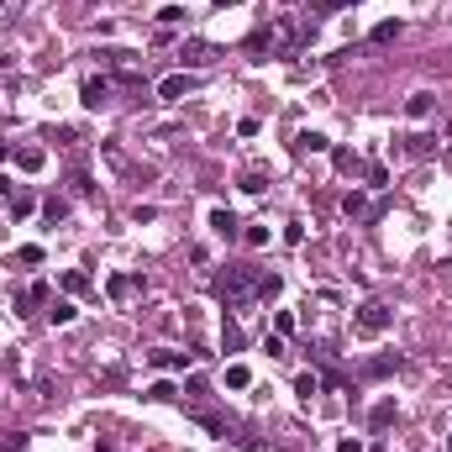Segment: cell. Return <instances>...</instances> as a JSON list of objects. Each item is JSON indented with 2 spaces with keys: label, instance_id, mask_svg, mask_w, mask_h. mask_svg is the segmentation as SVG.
I'll return each mask as SVG.
<instances>
[{
  "label": "cell",
  "instance_id": "23",
  "mask_svg": "<svg viewBox=\"0 0 452 452\" xmlns=\"http://www.w3.org/2000/svg\"><path fill=\"white\" fill-rule=\"evenodd\" d=\"M316 389H321V379H316V373H300V379H295V394H300V400H310Z\"/></svg>",
  "mask_w": 452,
  "mask_h": 452
},
{
  "label": "cell",
  "instance_id": "40",
  "mask_svg": "<svg viewBox=\"0 0 452 452\" xmlns=\"http://www.w3.org/2000/svg\"><path fill=\"white\" fill-rule=\"evenodd\" d=\"M447 452H452V437H447Z\"/></svg>",
  "mask_w": 452,
  "mask_h": 452
},
{
  "label": "cell",
  "instance_id": "2",
  "mask_svg": "<svg viewBox=\"0 0 452 452\" xmlns=\"http://www.w3.org/2000/svg\"><path fill=\"white\" fill-rule=\"evenodd\" d=\"M258 268H226L221 279H216V295L226 300V310H242L248 300H258Z\"/></svg>",
  "mask_w": 452,
  "mask_h": 452
},
{
  "label": "cell",
  "instance_id": "21",
  "mask_svg": "<svg viewBox=\"0 0 452 452\" xmlns=\"http://www.w3.org/2000/svg\"><path fill=\"white\" fill-rule=\"evenodd\" d=\"M221 347H226V353H237V347H242V326H237V321L221 326Z\"/></svg>",
  "mask_w": 452,
  "mask_h": 452
},
{
  "label": "cell",
  "instance_id": "13",
  "mask_svg": "<svg viewBox=\"0 0 452 452\" xmlns=\"http://www.w3.org/2000/svg\"><path fill=\"white\" fill-rule=\"evenodd\" d=\"M326 147H332V143H326L321 131H300V137H295V153H326Z\"/></svg>",
  "mask_w": 452,
  "mask_h": 452
},
{
  "label": "cell",
  "instance_id": "26",
  "mask_svg": "<svg viewBox=\"0 0 452 452\" xmlns=\"http://www.w3.org/2000/svg\"><path fill=\"white\" fill-rule=\"evenodd\" d=\"M363 174H369V184H373V190H384V184H389V168H384V163H369Z\"/></svg>",
  "mask_w": 452,
  "mask_h": 452
},
{
  "label": "cell",
  "instance_id": "33",
  "mask_svg": "<svg viewBox=\"0 0 452 452\" xmlns=\"http://www.w3.org/2000/svg\"><path fill=\"white\" fill-rule=\"evenodd\" d=\"M263 353H268V357H284V337H279V332L263 337Z\"/></svg>",
  "mask_w": 452,
  "mask_h": 452
},
{
  "label": "cell",
  "instance_id": "22",
  "mask_svg": "<svg viewBox=\"0 0 452 452\" xmlns=\"http://www.w3.org/2000/svg\"><path fill=\"white\" fill-rule=\"evenodd\" d=\"M42 216H48V221L58 226L63 216H69V200H58V195H53V200H42Z\"/></svg>",
  "mask_w": 452,
  "mask_h": 452
},
{
  "label": "cell",
  "instance_id": "17",
  "mask_svg": "<svg viewBox=\"0 0 452 452\" xmlns=\"http://www.w3.org/2000/svg\"><path fill=\"white\" fill-rule=\"evenodd\" d=\"M389 421H394V400H379V405H373V416H369V426H373V431H384Z\"/></svg>",
  "mask_w": 452,
  "mask_h": 452
},
{
  "label": "cell",
  "instance_id": "8",
  "mask_svg": "<svg viewBox=\"0 0 452 452\" xmlns=\"http://www.w3.org/2000/svg\"><path fill=\"white\" fill-rule=\"evenodd\" d=\"M179 58L190 63V69H205V63L216 58V48H211V42H184V48H179Z\"/></svg>",
  "mask_w": 452,
  "mask_h": 452
},
{
  "label": "cell",
  "instance_id": "4",
  "mask_svg": "<svg viewBox=\"0 0 452 452\" xmlns=\"http://www.w3.org/2000/svg\"><path fill=\"white\" fill-rule=\"evenodd\" d=\"M79 100L90 111H100V106H111V79H84V90H79Z\"/></svg>",
  "mask_w": 452,
  "mask_h": 452
},
{
  "label": "cell",
  "instance_id": "11",
  "mask_svg": "<svg viewBox=\"0 0 452 452\" xmlns=\"http://www.w3.org/2000/svg\"><path fill=\"white\" fill-rule=\"evenodd\" d=\"M74 316H79V310H74V300H48V321H53V326H69Z\"/></svg>",
  "mask_w": 452,
  "mask_h": 452
},
{
  "label": "cell",
  "instance_id": "20",
  "mask_svg": "<svg viewBox=\"0 0 452 452\" xmlns=\"http://www.w3.org/2000/svg\"><path fill=\"white\" fill-rule=\"evenodd\" d=\"M279 289H284V279H279V274H263L258 279V300H279Z\"/></svg>",
  "mask_w": 452,
  "mask_h": 452
},
{
  "label": "cell",
  "instance_id": "15",
  "mask_svg": "<svg viewBox=\"0 0 452 452\" xmlns=\"http://www.w3.org/2000/svg\"><path fill=\"white\" fill-rule=\"evenodd\" d=\"M242 190L248 195H258V190H268V174H263V168H242V179H237Z\"/></svg>",
  "mask_w": 452,
  "mask_h": 452
},
{
  "label": "cell",
  "instance_id": "18",
  "mask_svg": "<svg viewBox=\"0 0 452 452\" xmlns=\"http://www.w3.org/2000/svg\"><path fill=\"white\" fill-rule=\"evenodd\" d=\"M106 289H111V300H127L131 289H137V279H131V274H111V284H106Z\"/></svg>",
  "mask_w": 452,
  "mask_h": 452
},
{
  "label": "cell",
  "instance_id": "1",
  "mask_svg": "<svg viewBox=\"0 0 452 452\" xmlns=\"http://www.w3.org/2000/svg\"><path fill=\"white\" fill-rule=\"evenodd\" d=\"M316 37V26H300V22H289V16H279L274 26H258V32L248 37V48L252 53H263V48H295V42H310Z\"/></svg>",
  "mask_w": 452,
  "mask_h": 452
},
{
  "label": "cell",
  "instance_id": "38",
  "mask_svg": "<svg viewBox=\"0 0 452 452\" xmlns=\"http://www.w3.org/2000/svg\"><path fill=\"white\" fill-rule=\"evenodd\" d=\"M211 6H237V0H211Z\"/></svg>",
  "mask_w": 452,
  "mask_h": 452
},
{
  "label": "cell",
  "instance_id": "37",
  "mask_svg": "<svg viewBox=\"0 0 452 452\" xmlns=\"http://www.w3.org/2000/svg\"><path fill=\"white\" fill-rule=\"evenodd\" d=\"M337 452H363V437H342V442H337Z\"/></svg>",
  "mask_w": 452,
  "mask_h": 452
},
{
  "label": "cell",
  "instance_id": "10",
  "mask_svg": "<svg viewBox=\"0 0 452 452\" xmlns=\"http://www.w3.org/2000/svg\"><path fill=\"white\" fill-rule=\"evenodd\" d=\"M42 163H48V153H42V147H16V168H22V174H37Z\"/></svg>",
  "mask_w": 452,
  "mask_h": 452
},
{
  "label": "cell",
  "instance_id": "39",
  "mask_svg": "<svg viewBox=\"0 0 452 452\" xmlns=\"http://www.w3.org/2000/svg\"><path fill=\"white\" fill-rule=\"evenodd\" d=\"M0 163H6V147H0Z\"/></svg>",
  "mask_w": 452,
  "mask_h": 452
},
{
  "label": "cell",
  "instance_id": "30",
  "mask_svg": "<svg viewBox=\"0 0 452 452\" xmlns=\"http://www.w3.org/2000/svg\"><path fill=\"white\" fill-rule=\"evenodd\" d=\"M48 300H53L48 284H32V289H26V305H48Z\"/></svg>",
  "mask_w": 452,
  "mask_h": 452
},
{
  "label": "cell",
  "instance_id": "5",
  "mask_svg": "<svg viewBox=\"0 0 452 452\" xmlns=\"http://www.w3.org/2000/svg\"><path fill=\"white\" fill-rule=\"evenodd\" d=\"M400 369H405L400 353H379V357H369V369H363V373H369V379H389V373H400Z\"/></svg>",
  "mask_w": 452,
  "mask_h": 452
},
{
  "label": "cell",
  "instance_id": "6",
  "mask_svg": "<svg viewBox=\"0 0 452 452\" xmlns=\"http://www.w3.org/2000/svg\"><path fill=\"white\" fill-rule=\"evenodd\" d=\"M190 90H195V74H184V69L168 74V79L158 84V95H163V100H179V95H190Z\"/></svg>",
  "mask_w": 452,
  "mask_h": 452
},
{
  "label": "cell",
  "instance_id": "3",
  "mask_svg": "<svg viewBox=\"0 0 452 452\" xmlns=\"http://www.w3.org/2000/svg\"><path fill=\"white\" fill-rule=\"evenodd\" d=\"M353 326H357V337H384V332H389V305H384V300H369V305H357Z\"/></svg>",
  "mask_w": 452,
  "mask_h": 452
},
{
  "label": "cell",
  "instance_id": "14",
  "mask_svg": "<svg viewBox=\"0 0 452 452\" xmlns=\"http://www.w3.org/2000/svg\"><path fill=\"white\" fill-rule=\"evenodd\" d=\"M32 211H37L32 190H16V195H11V221H22V216H32Z\"/></svg>",
  "mask_w": 452,
  "mask_h": 452
},
{
  "label": "cell",
  "instance_id": "24",
  "mask_svg": "<svg viewBox=\"0 0 452 452\" xmlns=\"http://www.w3.org/2000/svg\"><path fill=\"white\" fill-rule=\"evenodd\" d=\"M63 289H69V295H84V289H90V274H79V268L63 274Z\"/></svg>",
  "mask_w": 452,
  "mask_h": 452
},
{
  "label": "cell",
  "instance_id": "27",
  "mask_svg": "<svg viewBox=\"0 0 452 452\" xmlns=\"http://www.w3.org/2000/svg\"><path fill=\"white\" fill-rule=\"evenodd\" d=\"M394 37H400V22H379L373 26V42H394Z\"/></svg>",
  "mask_w": 452,
  "mask_h": 452
},
{
  "label": "cell",
  "instance_id": "35",
  "mask_svg": "<svg viewBox=\"0 0 452 452\" xmlns=\"http://www.w3.org/2000/svg\"><path fill=\"white\" fill-rule=\"evenodd\" d=\"M300 237H305V226L289 221V226H284V242H289V248H300Z\"/></svg>",
  "mask_w": 452,
  "mask_h": 452
},
{
  "label": "cell",
  "instance_id": "19",
  "mask_svg": "<svg viewBox=\"0 0 452 452\" xmlns=\"http://www.w3.org/2000/svg\"><path fill=\"white\" fill-rule=\"evenodd\" d=\"M400 143H405V153H410V158H431V147H437L431 137H400Z\"/></svg>",
  "mask_w": 452,
  "mask_h": 452
},
{
  "label": "cell",
  "instance_id": "25",
  "mask_svg": "<svg viewBox=\"0 0 452 452\" xmlns=\"http://www.w3.org/2000/svg\"><path fill=\"white\" fill-rule=\"evenodd\" d=\"M342 6H353V0H310V16H332V11H342Z\"/></svg>",
  "mask_w": 452,
  "mask_h": 452
},
{
  "label": "cell",
  "instance_id": "29",
  "mask_svg": "<svg viewBox=\"0 0 452 452\" xmlns=\"http://www.w3.org/2000/svg\"><path fill=\"white\" fill-rule=\"evenodd\" d=\"M174 394H179V389H174V379H158L153 389H147V400H174Z\"/></svg>",
  "mask_w": 452,
  "mask_h": 452
},
{
  "label": "cell",
  "instance_id": "12",
  "mask_svg": "<svg viewBox=\"0 0 452 452\" xmlns=\"http://www.w3.org/2000/svg\"><path fill=\"white\" fill-rule=\"evenodd\" d=\"M431 106H437V95H431V90H421V95H410V100H405V111H410L416 121H426V116H431Z\"/></svg>",
  "mask_w": 452,
  "mask_h": 452
},
{
  "label": "cell",
  "instance_id": "16",
  "mask_svg": "<svg viewBox=\"0 0 452 452\" xmlns=\"http://www.w3.org/2000/svg\"><path fill=\"white\" fill-rule=\"evenodd\" d=\"M252 384V369L248 363H232V369H226V389H248Z\"/></svg>",
  "mask_w": 452,
  "mask_h": 452
},
{
  "label": "cell",
  "instance_id": "9",
  "mask_svg": "<svg viewBox=\"0 0 452 452\" xmlns=\"http://www.w3.org/2000/svg\"><path fill=\"white\" fill-rule=\"evenodd\" d=\"M153 369H168V373H184V369H190V353H168V347H158V353H153Z\"/></svg>",
  "mask_w": 452,
  "mask_h": 452
},
{
  "label": "cell",
  "instance_id": "36",
  "mask_svg": "<svg viewBox=\"0 0 452 452\" xmlns=\"http://www.w3.org/2000/svg\"><path fill=\"white\" fill-rule=\"evenodd\" d=\"M22 263H26V268H32V263H42V248H37V242H26V248H22Z\"/></svg>",
  "mask_w": 452,
  "mask_h": 452
},
{
  "label": "cell",
  "instance_id": "7",
  "mask_svg": "<svg viewBox=\"0 0 452 452\" xmlns=\"http://www.w3.org/2000/svg\"><path fill=\"white\" fill-rule=\"evenodd\" d=\"M237 216H232V211H226V205H216V211H211V232H216V237H226V242H232V237H237Z\"/></svg>",
  "mask_w": 452,
  "mask_h": 452
},
{
  "label": "cell",
  "instance_id": "34",
  "mask_svg": "<svg viewBox=\"0 0 452 452\" xmlns=\"http://www.w3.org/2000/svg\"><path fill=\"white\" fill-rule=\"evenodd\" d=\"M69 184H74V195H95V184H90V174H74Z\"/></svg>",
  "mask_w": 452,
  "mask_h": 452
},
{
  "label": "cell",
  "instance_id": "28",
  "mask_svg": "<svg viewBox=\"0 0 452 452\" xmlns=\"http://www.w3.org/2000/svg\"><path fill=\"white\" fill-rule=\"evenodd\" d=\"M342 211H347V216H369V200H363V195L353 190V195H347V200H342Z\"/></svg>",
  "mask_w": 452,
  "mask_h": 452
},
{
  "label": "cell",
  "instance_id": "31",
  "mask_svg": "<svg viewBox=\"0 0 452 452\" xmlns=\"http://www.w3.org/2000/svg\"><path fill=\"white\" fill-rule=\"evenodd\" d=\"M158 22H163V26H179V22H184V6H163V11H158Z\"/></svg>",
  "mask_w": 452,
  "mask_h": 452
},
{
  "label": "cell",
  "instance_id": "32",
  "mask_svg": "<svg viewBox=\"0 0 452 452\" xmlns=\"http://www.w3.org/2000/svg\"><path fill=\"white\" fill-rule=\"evenodd\" d=\"M332 163H337V168H342V174H353V168H357V158H353V153H347V147H337V153H332Z\"/></svg>",
  "mask_w": 452,
  "mask_h": 452
}]
</instances>
